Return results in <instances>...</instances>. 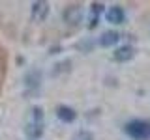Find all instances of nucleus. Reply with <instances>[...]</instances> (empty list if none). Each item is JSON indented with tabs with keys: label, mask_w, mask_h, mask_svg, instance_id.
<instances>
[{
	"label": "nucleus",
	"mask_w": 150,
	"mask_h": 140,
	"mask_svg": "<svg viewBox=\"0 0 150 140\" xmlns=\"http://www.w3.org/2000/svg\"><path fill=\"white\" fill-rule=\"evenodd\" d=\"M126 133L135 140H148L150 138V121L133 120L126 125Z\"/></svg>",
	"instance_id": "f257e3e1"
},
{
	"label": "nucleus",
	"mask_w": 150,
	"mask_h": 140,
	"mask_svg": "<svg viewBox=\"0 0 150 140\" xmlns=\"http://www.w3.org/2000/svg\"><path fill=\"white\" fill-rule=\"evenodd\" d=\"M64 22H68L69 26H77L83 19V9L79 4H69L68 8L64 9Z\"/></svg>",
	"instance_id": "f03ea898"
},
{
	"label": "nucleus",
	"mask_w": 150,
	"mask_h": 140,
	"mask_svg": "<svg viewBox=\"0 0 150 140\" xmlns=\"http://www.w3.org/2000/svg\"><path fill=\"white\" fill-rule=\"evenodd\" d=\"M56 118L60 121H64V123H71L77 118V112L68 105H60V106H56Z\"/></svg>",
	"instance_id": "7ed1b4c3"
},
{
	"label": "nucleus",
	"mask_w": 150,
	"mask_h": 140,
	"mask_svg": "<svg viewBox=\"0 0 150 140\" xmlns=\"http://www.w3.org/2000/svg\"><path fill=\"white\" fill-rule=\"evenodd\" d=\"M135 56V49L131 45H124V47H118V49L115 50V54H112V58H115V62H129L131 58Z\"/></svg>",
	"instance_id": "20e7f679"
},
{
	"label": "nucleus",
	"mask_w": 150,
	"mask_h": 140,
	"mask_svg": "<svg viewBox=\"0 0 150 140\" xmlns=\"http://www.w3.org/2000/svg\"><path fill=\"white\" fill-rule=\"evenodd\" d=\"M49 15V4L47 2H34L32 4V19L34 21H43Z\"/></svg>",
	"instance_id": "39448f33"
},
{
	"label": "nucleus",
	"mask_w": 150,
	"mask_h": 140,
	"mask_svg": "<svg viewBox=\"0 0 150 140\" xmlns=\"http://www.w3.org/2000/svg\"><path fill=\"white\" fill-rule=\"evenodd\" d=\"M124 19H126V13L120 6H112L107 9V21L112 22V24H122Z\"/></svg>",
	"instance_id": "423d86ee"
},
{
	"label": "nucleus",
	"mask_w": 150,
	"mask_h": 140,
	"mask_svg": "<svg viewBox=\"0 0 150 140\" xmlns=\"http://www.w3.org/2000/svg\"><path fill=\"white\" fill-rule=\"evenodd\" d=\"M25 133L30 140L41 138V134H43V123H34V121H30V123H26Z\"/></svg>",
	"instance_id": "0eeeda50"
},
{
	"label": "nucleus",
	"mask_w": 150,
	"mask_h": 140,
	"mask_svg": "<svg viewBox=\"0 0 150 140\" xmlns=\"http://www.w3.org/2000/svg\"><path fill=\"white\" fill-rule=\"evenodd\" d=\"M118 39H120V34H118V32L109 30V32H105V34H101L100 45L101 47H111V45H116V43H118Z\"/></svg>",
	"instance_id": "6e6552de"
},
{
	"label": "nucleus",
	"mask_w": 150,
	"mask_h": 140,
	"mask_svg": "<svg viewBox=\"0 0 150 140\" xmlns=\"http://www.w3.org/2000/svg\"><path fill=\"white\" fill-rule=\"evenodd\" d=\"M40 80H41L40 71H30V73H26V77H25V84L30 90H36V88L40 86Z\"/></svg>",
	"instance_id": "1a4fd4ad"
},
{
	"label": "nucleus",
	"mask_w": 150,
	"mask_h": 140,
	"mask_svg": "<svg viewBox=\"0 0 150 140\" xmlns=\"http://www.w3.org/2000/svg\"><path fill=\"white\" fill-rule=\"evenodd\" d=\"M103 11V6L101 4H92V17H90V21H88V28H96L98 24V19H100V13Z\"/></svg>",
	"instance_id": "9d476101"
},
{
	"label": "nucleus",
	"mask_w": 150,
	"mask_h": 140,
	"mask_svg": "<svg viewBox=\"0 0 150 140\" xmlns=\"http://www.w3.org/2000/svg\"><path fill=\"white\" fill-rule=\"evenodd\" d=\"M32 121L34 123H43V110L40 106H34L32 108Z\"/></svg>",
	"instance_id": "9b49d317"
},
{
	"label": "nucleus",
	"mask_w": 150,
	"mask_h": 140,
	"mask_svg": "<svg viewBox=\"0 0 150 140\" xmlns=\"http://www.w3.org/2000/svg\"><path fill=\"white\" fill-rule=\"evenodd\" d=\"M73 140H94V134L88 133V131H79L73 136Z\"/></svg>",
	"instance_id": "f8f14e48"
}]
</instances>
